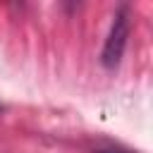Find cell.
<instances>
[{
	"label": "cell",
	"instance_id": "obj_1",
	"mask_svg": "<svg viewBox=\"0 0 153 153\" xmlns=\"http://www.w3.org/2000/svg\"><path fill=\"white\" fill-rule=\"evenodd\" d=\"M127 38H129V10L120 7L117 14H115V19H112V26L108 31L103 53H100L103 67L115 69L122 62V55H124V48H127Z\"/></svg>",
	"mask_w": 153,
	"mask_h": 153
}]
</instances>
